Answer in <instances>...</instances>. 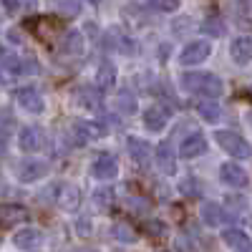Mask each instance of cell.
Segmentation results:
<instances>
[{
	"instance_id": "cell-27",
	"label": "cell",
	"mask_w": 252,
	"mask_h": 252,
	"mask_svg": "<svg viewBox=\"0 0 252 252\" xmlns=\"http://www.w3.org/2000/svg\"><path fill=\"white\" fill-rule=\"evenodd\" d=\"M76 98L78 101L83 98V103H81L83 109H96V103H98V94L94 89H78L76 91Z\"/></svg>"
},
{
	"instance_id": "cell-13",
	"label": "cell",
	"mask_w": 252,
	"mask_h": 252,
	"mask_svg": "<svg viewBox=\"0 0 252 252\" xmlns=\"http://www.w3.org/2000/svg\"><path fill=\"white\" fill-rule=\"evenodd\" d=\"M15 101L20 103V109H26L28 114H43L46 111V103H43V96H40L35 89H20L15 94Z\"/></svg>"
},
{
	"instance_id": "cell-29",
	"label": "cell",
	"mask_w": 252,
	"mask_h": 252,
	"mask_svg": "<svg viewBox=\"0 0 252 252\" xmlns=\"http://www.w3.org/2000/svg\"><path fill=\"white\" fill-rule=\"evenodd\" d=\"M119 111L134 114V111H136V98H134L131 94H121V96H119Z\"/></svg>"
},
{
	"instance_id": "cell-5",
	"label": "cell",
	"mask_w": 252,
	"mask_h": 252,
	"mask_svg": "<svg viewBox=\"0 0 252 252\" xmlns=\"http://www.w3.org/2000/svg\"><path fill=\"white\" fill-rule=\"evenodd\" d=\"M91 174H94L98 182H109V179H114V177L119 174V161H116V157L109 154V152L96 154L94 161H91Z\"/></svg>"
},
{
	"instance_id": "cell-2",
	"label": "cell",
	"mask_w": 252,
	"mask_h": 252,
	"mask_svg": "<svg viewBox=\"0 0 252 252\" xmlns=\"http://www.w3.org/2000/svg\"><path fill=\"white\" fill-rule=\"evenodd\" d=\"M215 139H217V144L222 146V149H224L229 157H235V159H250V157H252V146H250V141H247L245 136L235 134V131L222 129V131L215 134Z\"/></svg>"
},
{
	"instance_id": "cell-26",
	"label": "cell",
	"mask_w": 252,
	"mask_h": 252,
	"mask_svg": "<svg viewBox=\"0 0 252 252\" xmlns=\"http://www.w3.org/2000/svg\"><path fill=\"white\" fill-rule=\"evenodd\" d=\"M202 31L207 35H224V26H222V20L217 15H209L202 20Z\"/></svg>"
},
{
	"instance_id": "cell-6",
	"label": "cell",
	"mask_w": 252,
	"mask_h": 252,
	"mask_svg": "<svg viewBox=\"0 0 252 252\" xmlns=\"http://www.w3.org/2000/svg\"><path fill=\"white\" fill-rule=\"evenodd\" d=\"M172 116H174V111L166 106V103H154V106H149V109L144 111V126L149 131L159 134L164 126L172 121Z\"/></svg>"
},
{
	"instance_id": "cell-19",
	"label": "cell",
	"mask_w": 252,
	"mask_h": 252,
	"mask_svg": "<svg viewBox=\"0 0 252 252\" xmlns=\"http://www.w3.org/2000/svg\"><path fill=\"white\" fill-rule=\"evenodd\" d=\"M129 154L131 159L139 164V166H146L152 161V146L146 139H139V136H129Z\"/></svg>"
},
{
	"instance_id": "cell-15",
	"label": "cell",
	"mask_w": 252,
	"mask_h": 252,
	"mask_svg": "<svg viewBox=\"0 0 252 252\" xmlns=\"http://www.w3.org/2000/svg\"><path fill=\"white\" fill-rule=\"evenodd\" d=\"M157 166H159V172L166 174V177L177 174V154H174L169 141H161L157 146Z\"/></svg>"
},
{
	"instance_id": "cell-37",
	"label": "cell",
	"mask_w": 252,
	"mask_h": 252,
	"mask_svg": "<svg viewBox=\"0 0 252 252\" xmlns=\"http://www.w3.org/2000/svg\"><path fill=\"white\" fill-rule=\"evenodd\" d=\"M91 3H101V0H91Z\"/></svg>"
},
{
	"instance_id": "cell-30",
	"label": "cell",
	"mask_w": 252,
	"mask_h": 252,
	"mask_svg": "<svg viewBox=\"0 0 252 252\" xmlns=\"http://www.w3.org/2000/svg\"><path fill=\"white\" fill-rule=\"evenodd\" d=\"M182 192L184 194H189V197H197L199 194V189H202V184H199V179H194V177H187L184 182H182Z\"/></svg>"
},
{
	"instance_id": "cell-23",
	"label": "cell",
	"mask_w": 252,
	"mask_h": 252,
	"mask_svg": "<svg viewBox=\"0 0 252 252\" xmlns=\"http://www.w3.org/2000/svg\"><path fill=\"white\" fill-rule=\"evenodd\" d=\"M3 224L10 227V224H18L20 220H28V212L20 204H3Z\"/></svg>"
},
{
	"instance_id": "cell-17",
	"label": "cell",
	"mask_w": 252,
	"mask_h": 252,
	"mask_svg": "<svg viewBox=\"0 0 252 252\" xmlns=\"http://www.w3.org/2000/svg\"><path fill=\"white\" fill-rule=\"evenodd\" d=\"M61 53L63 56H71V58H78L86 53V40H83L81 31H68L61 40Z\"/></svg>"
},
{
	"instance_id": "cell-14",
	"label": "cell",
	"mask_w": 252,
	"mask_h": 252,
	"mask_svg": "<svg viewBox=\"0 0 252 252\" xmlns=\"http://www.w3.org/2000/svg\"><path fill=\"white\" fill-rule=\"evenodd\" d=\"M3 68L10 76H26V73H35L38 71V66H33V58L23 61L20 56H13L10 51L3 53Z\"/></svg>"
},
{
	"instance_id": "cell-24",
	"label": "cell",
	"mask_w": 252,
	"mask_h": 252,
	"mask_svg": "<svg viewBox=\"0 0 252 252\" xmlns=\"http://www.w3.org/2000/svg\"><path fill=\"white\" fill-rule=\"evenodd\" d=\"M94 204H96L98 209H103V212H106V209H111V204H114V192H111L109 187L96 189V192H94Z\"/></svg>"
},
{
	"instance_id": "cell-18",
	"label": "cell",
	"mask_w": 252,
	"mask_h": 252,
	"mask_svg": "<svg viewBox=\"0 0 252 252\" xmlns=\"http://www.w3.org/2000/svg\"><path fill=\"white\" fill-rule=\"evenodd\" d=\"M56 204L66 212H73V209L81 204V192L73 187V184H58V199Z\"/></svg>"
},
{
	"instance_id": "cell-34",
	"label": "cell",
	"mask_w": 252,
	"mask_h": 252,
	"mask_svg": "<svg viewBox=\"0 0 252 252\" xmlns=\"http://www.w3.org/2000/svg\"><path fill=\"white\" fill-rule=\"evenodd\" d=\"M3 3H5V10H8V13H13V10H15V5H13V0H3Z\"/></svg>"
},
{
	"instance_id": "cell-31",
	"label": "cell",
	"mask_w": 252,
	"mask_h": 252,
	"mask_svg": "<svg viewBox=\"0 0 252 252\" xmlns=\"http://www.w3.org/2000/svg\"><path fill=\"white\" fill-rule=\"evenodd\" d=\"M114 237L116 240H124V242H134L136 240V235L126 224H114Z\"/></svg>"
},
{
	"instance_id": "cell-4",
	"label": "cell",
	"mask_w": 252,
	"mask_h": 252,
	"mask_svg": "<svg viewBox=\"0 0 252 252\" xmlns=\"http://www.w3.org/2000/svg\"><path fill=\"white\" fill-rule=\"evenodd\" d=\"M46 146V131L40 126H23L18 131V149L26 154H35Z\"/></svg>"
},
{
	"instance_id": "cell-7",
	"label": "cell",
	"mask_w": 252,
	"mask_h": 252,
	"mask_svg": "<svg viewBox=\"0 0 252 252\" xmlns=\"http://www.w3.org/2000/svg\"><path fill=\"white\" fill-rule=\"evenodd\" d=\"M199 217H202V222L207 227H222V224H232L235 222V217L217 202H204L199 207Z\"/></svg>"
},
{
	"instance_id": "cell-20",
	"label": "cell",
	"mask_w": 252,
	"mask_h": 252,
	"mask_svg": "<svg viewBox=\"0 0 252 252\" xmlns=\"http://www.w3.org/2000/svg\"><path fill=\"white\" fill-rule=\"evenodd\" d=\"M114 83H116V68L111 66L109 61L101 63L98 71H96V89H98L101 94H106V91L114 89Z\"/></svg>"
},
{
	"instance_id": "cell-33",
	"label": "cell",
	"mask_w": 252,
	"mask_h": 252,
	"mask_svg": "<svg viewBox=\"0 0 252 252\" xmlns=\"http://www.w3.org/2000/svg\"><path fill=\"white\" fill-rule=\"evenodd\" d=\"M76 232H78L81 237H89V235H91V220H89V217H81V220L76 222Z\"/></svg>"
},
{
	"instance_id": "cell-3",
	"label": "cell",
	"mask_w": 252,
	"mask_h": 252,
	"mask_svg": "<svg viewBox=\"0 0 252 252\" xmlns=\"http://www.w3.org/2000/svg\"><path fill=\"white\" fill-rule=\"evenodd\" d=\"M48 161H43V159H20L18 161V166H15V177L23 182V184H33V182H38V179H43L46 174H48Z\"/></svg>"
},
{
	"instance_id": "cell-1",
	"label": "cell",
	"mask_w": 252,
	"mask_h": 252,
	"mask_svg": "<svg viewBox=\"0 0 252 252\" xmlns=\"http://www.w3.org/2000/svg\"><path fill=\"white\" fill-rule=\"evenodd\" d=\"M182 89L199 98H217L224 94V81L209 71H192L182 76Z\"/></svg>"
},
{
	"instance_id": "cell-8",
	"label": "cell",
	"mask_w": 252,
	"mask_h": 252,
	"mask_svg": "<svg viewBox=\"0 0 252 252\" xmlns=\"http://www.w3.org/2000/svg\"><path fill=\"white\" fill-rule=\"evenodd\" d=\"M209 53H212V46L207 43V40H192V43H187L179 53V63L182 66H197V63L207 61Z\"/></svg>"
},
{
	"instance_id": "cell-11",
	"label": "cell",
	"mask_w": 252,
	"mask_h": 252,
	"mask_svg": "<svg viewBox=\"0 0 252 252\" xmlns=\"http://www.w3.org/2000/svg\"><path fill=\"white\" fill-rule=\"evenodd\" d=\"M207 139L202 131H194V134H189L182 144H179V157L182 159H197L202 154H207Z\"/></svg>"
},
{
	"instance_id": "cell-28",
	"label": "cell",
	"mask_w": 252,
	"mask_h": 252,
	"mask_svg": "<svg viewBox=\"0 0 252 252\" xmlns=\"http://www.w3.org/2000/svg\"><path fill=\"white\" fill-rule=\"evenodd\" d=\"M149 8L159 13H174L179 8V0H149Z\"/></svg>"
},
{
	"instance_id": "cell-25",
	"label": "cell",
	"mask_w": 252,
	"mask_h": 252,
	"mask_svg": "<svg viewBox=\"0 0 252 252\" xmlns=\"http://www.w3.org/2000/svg\"><path fill=\"white\" fill-rule=\"evenodd\" d=\"M114 33V38H116V43H114V48L119 51V53H124V56H131L134 51H136V46H134V40L129 38V35H124V33H119V31H111Z\"/></svg>"
},
{
	"instance_id": "cell-35",
	"label": "cell",
	"mask_w": 252,
	"mask_h": 252,
	"mask_svg": "<svg viewBox=\"0 0 252 252\" xmlns=\"http://www.w3.org/2000/svg\"><path fill=\"white\" fill-rule=\"evenodd\" d=\"M235 252H252V242H250L247 247H242V250H235Z\"/></svg>"
},
{
	"instance_id": "cell-16",
	"label": "cell",
	"mask_w": 252,
	"mask_h": 252,
	"mask_svg": "<svg viewBox=\"0 0 252 252\" xmlns=\"http://www.w3.org/2000/svg\"><path fill=\"white\" fill-rule=\"evenodd\" d=\"M229 56L240 66H247L252 61V35H237L232 43H229Z\"/></svg>"
},
{
	"instance_id": "cell-36",
	"label": "cell",
	"mask_w": 252,
	"mask_h": 252,
	"mask_svg": "<svg viewBox=\"0 0 252 252\" xmlns=\"http://www.w3.org/2000/svg\"><path fill=\"white\" fill-rule=\"evenodd\" d=\"M73 252H94V250H89V247H78V250H73Z\"/></svg>"
},
{
	"instance_id": "cell-10",
	"label": "cell",
	"mask_w": 252,
	"mask_h": 252,
	"mask_svg": "<svg viewBox=\"0 0 252 252\" xmlns=\"http://www.w3.org/2000/svg\"><path fill=\"white\" fill-rule=\"evenodd\" d=\"M103 134H106V129L96 121H76L73 124V139H76L78 146H86L89 141H96Z\"/></svg>"
},
{
	"instance_id": "cell-22",
	"label": "cell",
	"mask_w": 252,
	"mask_h": 252,
	"mask_svg": "<svg viewBox=\"0 0 252 252\" xmlns=\"http://www.w3.org/2000/svg\"><path fill=\"white\" fill-rule=\"evenodd\" d=\"M222 242L227 247H232V250H242L250 245V235L242 232V229H224L222 232Z\"/></svg>"
},
{
	"instance_id": "cell-32",
	"label": "cell",
	"mask_w": 252,
	"mask_h": 252,
	"mask_svg": "<svg viewBox=\"0 0 252 252\" xmlns=\"http://www.w3.org/2000/svg\"><path fill=\"white\" fill-rule=\"evenodd\" d=\"M78 8H81V3H78V0H58V10L68 13V15L78 13Z\"/></svg>"
},
{
	"instance_id": "cell-9",
	"label": "cell",
	"mask_w": 252,
	"mask_h": 252,
	"mask_svg": "<svg viewBox=\"0 0 252 252\" xmlns=\"http://www.w3.org/2000/svg\"><path fill=\"white\" fill-rule=\"evenodd\" d=\"M220 179H222V184L232 187V189H245V187L250 184L247 172L242 169L240 164H232V161H224V164L220 166Z\"/></svg>"
},
{
	"instance_id": "cell-21",
	"label": "cell",
	"mask_w": 252,
	"mask_h": 252,
	"mask_svg": "<svg viewBox=\"0 0 252 252\" xmlns=\"http://www.w3.org/2000/svg\"><path fill=\"white\" fill-rule=\"evenodd\" d=\"M197 114H199L207 124H217L220 116H222V109H220V103L212 101V98H199V103H197Z\"/></svg>"
},
{
	"instance_id": "cell-12",
	"label": "cell",
	"mask_w": 252,
	"mask_h": 252,
	"mask_svg": "<svg viewBox=\"0 0 252 252\" xmlns=\"http://www.w3.org/2000/svg\"><path fill=\"white\" fill-rule=\"evenodd\" d=\"M43 242H46V235L40 232V229H35V227L18 229L15 237H13V245H15L18 250H38Z\"/></svg>"
}]
</instances>
